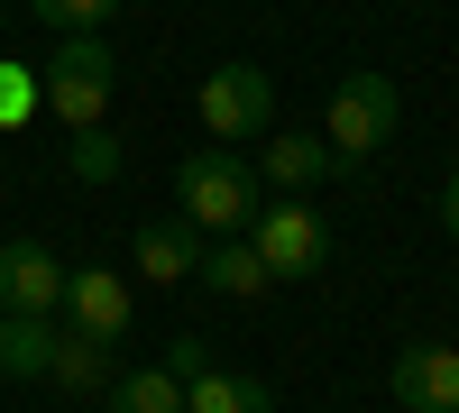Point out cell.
<instances>
[{
  "mask_svg": "<svg viewBox=\"0 0 459 413\" xmlns=\"http://www.w3.org/2000/svg\"><path fill=\"white\" fill-rule=\"evenodd\" d=\"M110 92H120V56L101 37H56V65H37V110L74 138L110 120Z\"/></svg>",
  "mask_w": 459,
  "mask_h": 413,
  "instance_id": "obj_2",
  "label": "cell"
},
{
  "mask_svg": "<svg viewBox=\"0 0 459 413\" xmlns=\"http://www.w3.org/2000/svg\"><path fill=\"white\" fill-rule=\"evenodd\" d=\"M386 386L404 413H459V349L450 340H413L395 367H386Z\"/></svg>",
  "mask_w": 459,
  "mask_h": 413,
  "instance_id": "obj_9",
  "label": "cell"
},
{
  "mask_svg": "<svg viewBox=\"0 0 459 413\" xmlns=\"http://www.w3.org/2000/svg\"><path fill=\"white\" fill-rule=\"evenodd\" d=\"M404 120V92H395V73H350V83H331V110H322V138H331V157L340 166H368L377 147L395 138Z\"/></svg>",
  "mask_w": 459,
  "mask_h": 413,
  "instance_id": "obj_4",
  "label": "cell"
},
{
  "mask_svg": "<svg viewBox=\"0 0 459 413\" xmlns=\"http://www.w3.org/2000/svg\"><path fill=\"white\" fill-rule=\"evenodd\" d=\"M0 19H10V10H0Z\"/></svg>",
  "mask_w": 459,
  "mask_h": 413,
  "instance_id": "obj_21",
  "label": "cell"
},
{
  "mask_svg": "<svg viewBox=\"0 0 459 413\" xmlns=\"http://www.w3.org/2000/svg\"><path fill=\"white\" fill-rule=\"evenodd\" d=\"M110 413H184V386L166 377V367H120V377L101 386Z\"/></svg>",
  "mask_w": 459,
  "mask_h": 413,
  "instance_id": "obj_15",
  "label": "cell"
},
{
  "mask_svg": "<svg viewBox=\"0 0 459 413\" xmlns=\"http://www.w3.org/2000/svg\"><path fill=\"white\" fill-rule=\"evenodd\" d=\"M65 276L47 239H0V313H28V322H56L65 313Z\"/></svg>",
  "mask_w": 459,
  "mask_h": 413,
  "instance_id": "obj_6",
  "label": "cell"
},
{
  "mask_svg": "<svg viewBox=\"0 0 459 413\" xmlns=\"http://www.w3.org/2000/svg\"><path fill=\"white\" fill-rule=\"evenodd\" d=\"M28 120H37V65L0 56V129H28Z\"/></svg>",
  "mask_w": 459,
  "mask_h": 413,
  "instance_id": "obj_17",
  "label": "cell"
},
{
  "mask_svg": "<svg viewBox=\"0 0 459 413\" xmlns=\"http://www.w3.org/2000/svg\"><path fill=\"white\" fill-rule=\"evenodd\" d=\"M441 230H450V239H459V166H450V175H441Z\"/></svg>",
  "mask_w": 459,
  "mask_h": 413,
  "instance_id": "obj_20",
  "label": "cell"
},
{
  "mask_svg": "<svg viewBox=\"0 0 459 413\" xmlns=\"http://www.w3.org/2000/svg\"><path fill=\"white\" fill-rule=\"evenodd\" d=\"M47 358H56V322L0 313V377H47Z\"/></svg>",
  "mask_w": 459,
  "mask_h": 413,
  "instance_id": "obj_14",
  "label": "cell"
},
{
  "mask_svg": "<svg viewBox=\"0 0 459 413\" xmlns=\"http://www.w3.org/2000/svg\"><path fill=\"white\" fill-rule=\"evenodd\" d=\"M212 294H230V304H248V294H266L276 276H266V257L248 239H203V267H194Z\"/></svg>",
  "mask_w": 459,
  "mask_h": 413,
  "instance_id": "obj_13",
  "label": "cell"
},
{
  "mask_svg": "<svg viewBox=\"0 0 459 413\" xmlns=\"http://www.w3.org/2000/svg\"><path fill=\"white\" fill-rule=\"evenodd\" d=\"M129 257H138L147 285H194V267H203V230H194L184 211H157V220H138Z\"/></svg>",
  "mask_w": 459,
  "mask_h": 413,
  "instance_id": "obj_10",
  "label": "cell"
},
{
  "mask_svg": "<svg viewBox=\"0 0 459 413\" xmlns=\"http://www.w3.org/2000/svg\"><path fill=\"white\" fill-rule=\"evenodd\" d=\"M248 166H257L266 194H313L322 175H340V157H331V138H322V129H266Z\"/></svg>",
  "mask_w": 459,
  "mask_h": 413,
  "instance_id": "obj_7",
  "label": "cell"
},
{
  "mask_svg": "<svg viewBox=\"0 0 459 413\" xmlns=\"http://www.w3.org/2000/svg\"><path fill=\"white\" fill-rule=\"evenodd\" d=\"M184 413H276V386L266 377H248V367H203L194 386H184Z\"/></svg>",
  "mask_w": 459,
  "mask_h": 413,
  "instance_id": "obj_11",
  "label": "cell"
},
{
  "mask_svg": "<svg viewBox=\"0 0 459 413\" xmlns=\"http://www.w3.org/2000/svg\"><path fill=\"white\" fill-rule=\"evenodd\" d=\"M212 358H221V349L203 340V331H184V340H175V349H166L157 367H166V377H175V386H194V377H203V367H212Z\"/></svg>",
  "mask_w": 459,
  "mask_h": 413,
  "instance_id": "obj_19",
  "label": "cell"
},
{
  "mask_svg": "<svg viewBox=\"0 0 459 413\" xmlns=\"http://www.w3.org/2000/svg\"><path fill=\"white\" fill-rule=\"evenodd\" d=\"M47 377L65 386V395H101L120 367H110V340H92V331H74V322H56V358H47Z\"/></svg>",
  "mask_w": 459,
  "mask_h": 413,
  "instance_id": "obj_12",
  "label": "cell"
},
{
  "mask_svg": "<svg viewBox=\"0 0 459 413\" xmlns=\"http://www.w3.org/2000/svg\"><path fill=\"white\" fill-rule=\"evenodd\" d=\"M239 239L266 257V276H276V285H303V276L331 267V220L313 211V194H276V202H257V220H248Z\"/></svg>",
  "mask_w": 459,
  "mask_h": 413,
  "instance_id": "obj_3",
  "label": "cell"
},
{
  "mask_svg": "<svg viewBox=\"0 0 459 413\" xmlns=\"http://www.w3.org/2000/svg\"><path fill=\"white\" fill-rule=\"evenodd\" d=\"M74 175H83V184H110V175H120V147H110V129H83V138H74Z\"/></svg>",
  "mask_w": 459,
  "mask_h": 413,
  "instance_id": "obj_18",
  "label": "cell"
},
{
  "mask_svg": "<svg viewBox=\"0 0 459 413\" xmlns=\"http://www.w3.org/2000/svg\"><path fill=\"white\" fill-rule=\"evenodd\" d=\"M257 202H266V184H257V166L239 147H194V157L175 166V211L194 220L203 239H239L257 220Z\"/></svg>",
  "mask_w": 459,
  "mask_h": 413,
  "instance_id": "obj_1",
  "label": "cell"
},
{
  "mask_svg": "<svg viewBox=\"0 0 459 413\" xmlns=\"http://www.w3.org/2000/svg\"><path fill=\"white\" fill-rule=\"evenodd\" d=\"M129 276L120 267H74L65 276V313L56 322H74V331H92V340H129Z\"/></svg>",
  "mask_w": 459,
  "mask_h": 413,
  "instance_id": "obj_8",
  "label": "cell"
},
{
  "mask_svg": "<svg viewBox=\"0 0 459 413\" xmlns=\"http://www.w3.org/2000/svg\"><path fill=\"white\" fill-rule=\"evenodd\" d=\"M28 19L56 28V37H101L110 19H120V0H28Z\"/></svg>",
  "mask_w": 459,
  "mask_h": 413,
  "instance_id": "obj_16",
  "label": "cell"
},
{
  "mask_svg": "<svg viewBox=\"0 0 459 413\" xmlns=\"http://www.w3.org/2000/svg\"><path fill=\"white\" fill-rule=\"evenodd\" d=\"M194 110H203V138L212 147L266 138V129H276V83H266V65H212L203 92H194Z\"/></svg>",
  "mask_w": 459,
  "mask_h": 413,
  "instance_id": "obj_5",
  "label": "cell"
}]
</instances>
